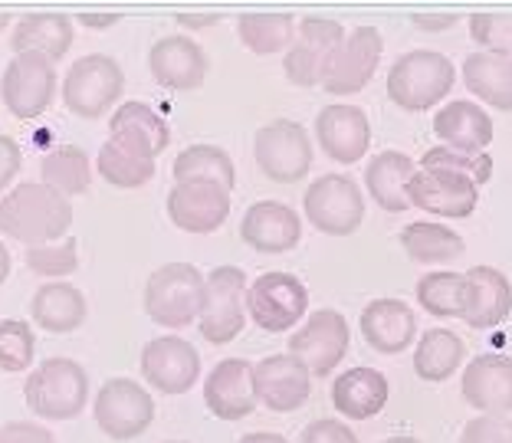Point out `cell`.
<instances>
[{
    "label": "cell",
    "mask_w": 512,
    "mask_h": 443,
    "mask_svg": "<svg viewBox=\"0 0 512 443\" xmlns=\"http://www.w3.org/2000/svg\"><path fill=\"white\" fill-rule=\"evenodd\" d=\"M73 227V204L37 181H23L0 197V233L30 247L60 243Z\"/></svg>",
    "instance_id": "obj_1"
},
{
    "label": "cell",
    "mask_w": 512,
    "mask_h": 443,
    "mask_svg": "<svg viewBox=\"0 0 512 443\" xmlns=\"http://www.w3.org/2000/svg\"><path fill=\"white\" fill-rule=\"evenodd\" d=\"M23 398L40 421H73L89 404V375L73 358H46L23 381Z\"/></svg>",
    "instance_id": "obj_2"
},
{
    "label": "cell",
    "mask_w": 512,
    "mask_h": 443,
    "mask_svg": "<svg viewBox=\"0 0 512 443\" xmlns=\"http://www.w3.org/2000/svg\"><path fill=\"white\" fill-rule=\"evenodd\" d=\"M457 83V66L437 50H411L388 69V99L404 112H427Z\"/></svg>",
    "instance_id": "obj_3"
},
{
    "label": "cell",
    "mask_w": 512,
    "mask_h": 443,
    "mask_svg": "<svg viewBox=\"0 0 512 443\" xmlns=\"http://www.w3.org/2000/svg\"><path fill=\"white\" fill-rule=\"evenodd\" d=\"M204 276L191 263H165L145 279V316L161 329H188L201 316Z\"/></svg>",
    "instance_id": "obj_4"
},
{
    "label": "cell",
    "mask_w": 512,
    "mask_h": 443,
    "mask_svg": "<svg viewBox=\"0 0 512 443\" xmlns=\"http://www.w3.org/2000/svg\"><path fill=\"white\" fill-rule=\"evenodd\" d=\"M125 89V73L119 60L106 53H89L66 69L63 79V106L79 119H102L119 106Z\"/></svg>",
    "instance_id": "obj_5"
},
{
    "label": "cell",
    "mask_w": 512,
    "mask_h": 443,
    "mask_svg": "<svg viewBox=\"0 0 512 443\" xmlns=\"http://www.w3.org/2000/svg\"><path fill=\"white\" fill-rule=\"evenodd\" d=\"M250 279L240 266H214L204 276V299L201 316H197V329L201 338L211 345H230L247 325V312H243V296H247Z\"/></svg>",
    "instance_id": "obj_6"
},
{
    "label": "cell",
    "mask_w": 512,
    "mask_h": 443,
    "mask_svg": "<svg viewBox=\"0 0 512 443\" xmlns=\"http://www.w3.org/2000/svg\"><path fill=\"white\" fill-rule=\"evenodd\" d=\"M342 43H345V27L339 20L316 17V14L302 17V23H296V37L283 56L286 79L299 89L322 86V79L329 73L335 53L342 50Z\"/></svg>",
    "instance_id": "obj_7"
},
{
    "label": "cell",
    "mask_w": 512,
    "mask_h": 443,
    "mask_svg": "<svg viewBox=\"0 0 512 443\" xmlns=\"http://www.w3.org/2000/svg\"><path fill=\"white\" fill-rule=\"evenodd\" d=\"M302 214L319 233L348 237L365 220V194L348 174H322L302 194Z\"/></svg>",
    "instance_id": "obj_8"
},
{
    "label": "cell",
    "mask_w": 512,
    "mask_h": 443,
    "mask_svg": "<svg viewBox=\"0 0 512 443\" xmlns=\"http://www.w3.org/2000/svg\"><path fill=\"white\" fill-rule=\"evenodd\" d=\"M253 161L276 184H296L312 168L309 132L293 119L266 122L253 135Z\"/></svg>",
    "instance_id": "obj_9"
},
{
    "label": "cell",
    "mask_w": 512,
    "mask_h": 443,
    "mask_svg": "<svg viewBox=\"0 0 512 443\" xmlns=\"http://www.w3.org/2000/svg\"><path fill=\"white\" fill-rule=\"evenodd\" d=\"M92 417L112 440H138L155 421V398L135 378H109L92 401Z\"/></svg>",
    "instance_id": "obj_10"
},
{
    "label": "cell",
    "mask_w": 512,
    "mask_h": 443,
    "mask_svg": "<svg viewBox=\"0 0 512 443\" xmlns=\"http://www.w3.org/2000/svg\"><path fill=\"white\" fill-rule=\"evenodd\" d=\"M309 309V289L293 273H263L247 286L243 312L263 332H286L302 322Z\"/></svg>",
    "instance_id": "obj_11"
},
{
    "label": "cell",
    "mask_w": 512,
    "mask_h": 443,
    "mask_svg": "<svg viewBox=\"0 0 512 443\" xmlns=\"http://www.w3.org/2000/svg\"><path fill=\"white\" fill-rule=\"evenodd\" d=\"M348 342H352V329L342 312L319 309L293 332L286 355H293L309 371V378H329V371L339 368L348 355Z\"/></svg>",
    "instance_id": "obj_12"
},
{
    "label": "cell",
    "mask_w": 512,
    "mask_h": 443,
    "mask_svg": "<svg viewBox=\"0 0 512 443\" xmlns=\"http://www.w3.org/2000/svg\"><path fill=\"white\" fill-rule=\"evenodd\" d=\"M56 63L37 53H20L7 63L4 76H0V99L10 109L14 119H40V115L53 106L56 96Z\"/></svg>",
    "instance_id": "obj_13"
},
{
    "label": "cell",
    "mask_w": 512,
    "mask_h": 443,
    "mask_svg": "<svg viewBox=\"0 0 512 443\" xmlns=\"http://www.w3.org/2000/svg\"><path fill=\"white\" fill-rule=\"evenodd\" d=\"M142 375L158 394L181 398L188 394L197 375H201V355L188 338L178 335H158L142 348Z\"/></svg>",
    "instance_id": "obj_14"
},
{
    "label": "cell",
    "mask_w": 512,
    "mask_h": 443,
    "mask_svg": "<svg viewBox=\"0 0 512 443\" xmlns=\"http://www.w3.org/2000/svg\"><path fill=\"white\" fill-rule=\"evenodd\" d=\"M230 191H224L214 181H184L174 184L168 194V217L171 224L194 233V237H204V233H217L227 224L230 217Z\"/></svg>",
    "instance_id": "obj_15"
},
{
    "label": "cell",
    "mask_w": 512,
    "mask_h": 443,
    "mask_svg": "<svg viewBox=\"0 0 512 443\" xmlns=\"http://www.w3.org/2000/svg\"><path fill=\"white\" fill-rule=\"evenodd\" d=\"M407 201L411 207H421L424 214L463 220L480 204V188L453 171H414L407 184Z\"/></svg>",
    "instance_id": "obj_16"
},
{
    "label": "cell",
    "mask_w": 512,
    "mask_h": 443,
    "mask_svg": "<svg viewBox=\"0 0 512 443\" xmlns=\"http://www.w3.org/2000/svg\"><path fill=\"white\" fill-rule=\"evenodd\" d=\"M148 69L158 86L174 92H191L204 86L211 60H207L204 46L197 40L184 37V33H171V37H161L148 50Z\"/></svg>",
    "instance_id": "obj_17"
},
{
    "label": "cell",
    "mask_w": 512,
    "mask_h": 443,
    "mask_svg": "<svg viewBox=\"0 0 512 443\" xmlns=\"http://www.w3.org/2000/svg\"><path fill=\"white\" fill-rule=\"evenodd\" d=\"M381 50H384V40H381V30L375 27H358L352 33H345V43H342V50L335 53L329 73L322 79V89L332 92V96L362 92L381 63Z\"/></svg>",
    "instance_id": "obj_18"
},
{
    "label": "cell",
    "mask_w": 512,
    "mask_h": 443,
    "mask_svg": "<svg viewBox=\"0 0 512 443\" xmlns=\"http://www.w3.org/2000/svg\"><path fill=\"white\" fill-rule=\"evenodd\" d=\"M312 394L309 371L293 355H270L253 365V398L276 414H293Z\"/></svg>",
    "instance_id": "obj_19"
},
{
    "label": "cell",
    "mask_w": 512,
    "mask_h": 443,
    "mask_svg": "<svg viewBox=\"0 0 512 443\" xmlns=\"http://www.w3.org/2000/svg\"><path fill=\"white\" fill-rule=\"evenodd\" d=\"M512 312V283L496 266H473L463 273L460 319L470 329H496Z\"/></svg>",
    "instance_id": "obj_20"
},
{
    "label": "cell",
    "mask_w": 512,
    "mask_h": 443,
    "mask_svg": "<svg viewBox=\"0 0 512 443\" xmlns=\"http://www.w3.org/2000/svg\"><path fill=\"white\" fill-rule=\"evenodd\" d=\"M204 404L217 421H243L253 414V365L247 358H224L207 371L204 378Z\"/></svg>",
    "instance_id": "obj_21"
},
{
    "label": "cell",
    "mask_w": 512,
    "mask_h": 443,
    "mask_svg": "<svg viewBox=\"0 0 512 443\" xmlns=\"http://www.w3.org/2000/svg\"><path fill=\"white\" fill-rule=\"evenodd\" d=\"M240 240L256 253H289L302 240V217L289 204L256 201L240 220Z\"/></svg>",
    "instance_id": "obj_22"
},
{
    "label": "cell",
    "mask_w": 512,
    "mask_h": 443,
    "mask_svg": "<svg viewBox=\"0 0 512 443\" xmlns=\"http://www.w3.org/2000/svg\"><path fill=\"white\" fill-rule=\"evenodd\" d=\"M460 394L480 414L506 417L512 411V358L476 355L460 375Z\"/></svg>",
    "instance_id": "obj_23"
},
{
    "label": "cell",
    "mask_w": 512,
    "mask_h": 443,
    "mask_svg": "<svg viewBox=\"0 0 512 443\" xmlns=\"http://www.w3.org/2000/svg\"><path fill=\"white\" fill-rule=\"evenodd\" d=\"M316 138L322 151L339 165H355L368 155L371 145V125L368 115L355 106H325L316 115Z\"/></svg>",
    "instance_id": "obj_24"
},
{
    "label": "cell",
    "mask_w": 512,
    "mask_h": 443,
    "mask_svg": "<svg viewBox=\"0 0 512 443\" xmlns=\"http://www.w3.org/2000/svg\"><path fill=\"white\" fill-rule=\"evenodd\" d=\"M109 132L115 145H122L151 161L171 145V125L165 122V115L138 99L119 102V109H112Z\"/></svg>",
    "instance_id": "obj_25"
},
{
    "label": "cell",
    "mask_w": 512,
    "mask_h": 443,
    "mask_svg": "<svg viewBox=\"0 0 512 443\" xmlns=\"http://www.w3.org/2000/svg\"><path fill=\"white\" fill-rule=\"evenodd\" d=\"M358 325H362L365 342L381 355H401L417 335V319H414L411 306L394 296L371 299L362 309Z\"/></svg>",
    "instance_id": "obj_26"
},
{
    "label": "cell",
    "mask_w": 512,
    "mask_h": 443,
    "mask_svg": "<svg viewBox=\"0 0 512 443\" xmlns=\"http://www.w3.org/2000/svg\"><path fill=\"white\" fill-rule=\"evenodd\" d=\"M434 135L444 142V148L463 151V155H483L493 142V119L476 102L457 99L447 102L444 109H437Z\"/></svg>",
    "instance_id": "obj_27"
},
{
    "label": "cell",
    "mask_w": 512,
    "mask_h": 443,
    "mask_svg": "<svg viewBox=\"0 0 512 443\" xmlns=\"http://www.w3.org/2000/svg\"><path fill=\"white\" fill-rule=\"evenodd\" d=\"M73 40H76L73 17L56 14V10H46V14H23L14 23L10 50H14L17 56L20 53H37V56H46L50 63H56L69 53Z\"/></svg>",
    "instance_id": "obj_28"
},
{
    "label": "cell",
    "mask_w": 512,
    "mask_h": 443,
    "mask_svg": "<svg viewBox=\"0 0 512 443\" xmlns=\"http://www.w3.org/2000/svg\"><path fill=\"white\" fill-rule=\"evenodd\" d=\"M388 378L378 368H352L332 381V404L348 421H371L388 404Z\"/></svg>",
    "instance_id": "obj_29"
},
{
    "label": "cell",
    "mask_w": 512,
    "mask_h": 443,
    "mask_svg": "<svg viewBox=\"0 0 512 443\" xmlns=\"http://www.w3.org/2000/svg\"><path fill=\"white\" fill-rule=\"evenodd\" d=\"M414 161L404 151H381L365 165V188L375 197V204L388 214H404L411 201H407V184L414 178Z\"/></svg>",
    "instance_id": "obj_30"
},
{
    "label": "cell",
    "mask_w": 512,
    "mask_h": 443,
    "mask_svg": "<svg viewBox=\"0 0 512 443\" xmlns=\"http://www.w3.org/2000/svg\"><path fill=\"white\" fill-rule=\"evenodd\" d=\"M89 316V302L83 289L69 283H46L30 299V319L40 325L43 332L66 335L76 332Z\"/></svg>",
    "instance_id": "obj_31"
},
{
    "label": "cell",
    "mask_w": 512,
    "mask_h": 443,
    "mask_svg": "<svg viewBox=\"0 0 512 443\" xmlns=\"http://www.w3.org/2000/svg\"><path fill=\"white\" fill-rule=\"evenodd\" d=\"M463 86L490 109L512 112V56L470 53L463 60Z\"/></svg>",
    "instance_id": "obj_32"
},
{
    "label": "cell",
    "mask_w": 512,
    "mask_h": 443,
    "mask_svg": "<svg viewBox=\"0 0 512 443\" xmlns=\"http://www.w3.org/2000/svg\"><path fill=\"white\" fill-rule=\"evenodd\" d=\"M463 358H467V345L460 342V335L450 329H430L414 348V375L427 384H440L457 375Z\"/></svg>",
    "instance_id": "obj_33"
},
{
    "label": "cell",
    "mask_w": 512,
    "mask_h": 443,
    "mask_svg": "<svg viewBox=\"0 0 512 443\" xmlns=\"http://www.w3.org/2000/svg\"><path fill=\"white\" fill-rule=\"evenodd\" d=\"M43 184L63 194L66 201L76 194H86L92 184V158L79 145H56L40 161Z\"/></svg>",
    "instance_id": "obj_34"
},
{
    "label": "cell",
    "mask_w": 512,
    "mask_h": 443,
    "mask_svg": "<svg viewBox=\"0 0 512 443\" xmlns=\"http://www.w3.org/2000/svg\"><path fill=\"white\" fill-rule=\"evenodd\" d=\"M401 247L414 263H450L467 250L457 230L434 220H414L401 230Z\"/></svg>",
    "instance_id": "obj_35"
},
{
    "label": "cell",
    "mask_w": 512,
    "mask_h": 443,
    "mask_svg": "<svg viewBox=\"0 0 512 443\" xmlns=\"http://www.w3.org/2000/svg\"><path fill=\"white\" fill-rule=\"evenodd\" d=\"M174 181L184 184V181H214L220 184L224 191H234L237 184V168H234V158L227 155L224 148L217 145H191L184 148L171 165Z\"/></svg>",
    "instance_id": "obj_36"
},
{
    "label": "cell",
    "mask_w": 512,
    "mask_h": 443,
    "mask_svg": "<svg viewBox=\"0 0 512 443\" xmlns=\"http://www.w3.org/2000/svg\"><path fill=\"white\" fill-rule=\"evenodd\" d=\"M237 37L253 56H276L289 50V43H293L296 17L293 14H240Z\"/></svg>",
    "instance_id": "obj_37"
},
{
    "label": "cell",
    "mask_w": 512,
    "mask_h": 443,
    "mask_svg": "<svg viewBox=\"0 0 512 443\" xmlns=\"http://www.w3.org/2000/svg\"><path fill=\"white\" fill-rule=\"evenodd\" d=\"M96 171L102 174V181L112 184V188L135 191V188H145V184L155 178L158 165L151 158H142V155H135V151L115 145L109 138L96 155Z\"/></svg>",
    "instance_id": "obj_38"
},
{
    "label": "cell",
    "mask_w": 512,
    "mask_h": 443,
    "mask_svg": "<svg viewBox=\"0 0 512 443\" xmlns=\"http://www.w3.org/2000/svg\"><path fill=\"white\" fill-rule=\"evenodd\" d=\"M417 302L421 309L437 319H453L460 316V296H463V273L450 270H434L417 279Z\"/></svg>",
    "instance_id": "obj_39"
},
{
    "label": "cell",
    "mask_w": 512,
    "mask_h": 443,
    "mask_svg": "<svg viewBox=\"0 0 512 443\" xmlns=\"http://www.w3.org/2000/svg\"><path fill=\"white\" fill-rule=\"evenodd\" d=\"M37 358V335L23 319H0V371H30Z\"/></svg>",
    "instance_id": "obj_40"
},
{
    "label": "cell",
    "mask_w": 512,
    "mask_h": 443,
    "mask_svg": "<svg viewBox=\"0 0 512 443\" xmlns=\"http://www.w3.org/2000/svg\"><path fill=\"white\" fill-rule=\"evenodd\" d=\"M421 171H453V174H463L470 178L476 188L486 184L493 178V158L486 155H463V151H453V148H427L421 155Z\"/></svg>",
    "instance_id": "obj_41"
},
{
    "label": "cell",
    "mask_w": 512,
    "mask_h": 443,
    "mask_svg": "<svg viewBox=\"0 0 512 443\" xmlns=\"http://www.w3.org/2000/svg\"><path fill=\"white\" fill-rule=\"evenodd\" d=\"M27 266L37 276H50L60 283V276H69L79 270V247L76 240H60L46 243V247H30L27 250Z\"/></svg>",
    "instance_id": "obj_42"
},
{
    "label": "cell",
    "mask_w": 512,
    "mask_h": 443,
    "mask_svg": "<svg viewBox=\"0 0 512 443\" xmlns=\"http://www.w3.org/2000/svg\"><path fill=\"white\" fill-rule=\"evenodd\" d=\"M470 37L480 53L512 56V14H470Z\"/></svg>",
    "instance_id": "obj_43"
},
{
    "label": "cell",
    "mask_w": 512,
    "mask_h": 443,
    "mask_svg": "<svg viewBox=\"0 0 512 443\" xmlns=\"http://www.w3.org/2000/svg\"><path fill=\"white\" fill-rule=\"evenodd\" d=\"M460 443H512V421L496 414H480L463 424Z\"/></svg>",
    "instance_id": "obj_44"
},
{
    "label": "cell",
    "mask_w": 512,
    "mask_h": 443,
    "mask_svg": "<svg viewBox=\"0 0 512 443\" xmlns=\"http://www.w3.org/2000/svg\"><path fill=\"white\" fill-rule=\"evenodd\" d=\"M299 443H358L355 430L342 424V421H312L306 424V430H302Z\"/></svg>",
    "instance_id": "obj_45"
},
{
    "label": "cell",
    "mask_w": 512,
    "mask_h": 443,
    "mask_svg": "<svg viewBox=\"0 0 512 443\" xmlns=\"http://www.w3.org/2000/svg\"><path fill=\"white\" fill-rule=\"evenodd\" d=\"M0 443H56V437L43 424L10 421V424H0Z\"/></svg>",
    "instance_id": "obj_46"
},
{
    "label": "cell",
    "mask_w": 512,
    "mask_h": 443,
    "mask_svg": "<svg viewBox=\"0 0 512 443\" xmlns=\"http://www.w3.org/2000/svg\"><path fill=\"white\" fill-rule=\"evenodd\" d=\"M23 168V151L10 135H0V191H7Z\"/></svg>",
    "instance_id": "obj_47"
},
{
    "label": "cell",
    "mask_w": 512,
    "mask_h": 443,
    "mask_svg": "<svg viewBox=\"0 0 512 443\" xmlns=\"http://www.w3.org/2000/svg\"><path fill=\"white\" fill-rule=\"evenodd\" d=\"M411 23L424 33H444L450 27H457L460 14H411Z\"/></svg>",
    "instance_id": "obj_48"
},
{
    "label": "cell",
    "mask_w": 512,
    "mask_h": 443,
    "mask_svg": "<svg viewBox=\"0 0 512 443\" xmlns=\"http://www.w3.org/2000/svg\"><path fill=\"white\" fill-rule=\"evenodd\" d=\"M178 23L188 30H207V27H217L220 14H178Z\"/></svg>",
    "instance_id": "obj_49"
},
{
    "label": "cell",
    "mask_w": 512,
    "mask_h": 443,
    "mask_svg": "<svg viewBox=\"0 0 512 443\" xmlns=\"http://www.w3.org/2000/svg\"><path fill=\"white\" fill-rule=\"evenodd\" d=\"M76 20L83 23V27H89V30H109V27L119 23V14H79Z\"/></svg>",
    "instance_id": "obj_50"
},
{
    "label": "cell",
    "mask_w": 512,
    "mask_h": 443,
    "mask_svg": "<svg viewBox=\"0 0 512 443\" xmlns=\"http://www.w3.org/2000/svg\"><path fill=\"white\" fill-rule=\"evenodd\" d=\"M240 443H289L283 434H273V430H253V434L240 437Z\"/></svg>",
    "instance_id": "obj_51"
},
{
    "label": "cell",
    "mask_w": 512,
    "mask_h": 443,
    "mask_svg": "<svg viewBox=\"0 0 512 443\" xmlns=\"http://www.w3.org/2000/svg\"><path fill=\"white\" fill-rule=\"evenodd\" d=\"M7 276H10V250H7V243L0 240V286L7 283Z\"/></svg>",
    "instance_id": "obj_52"
},
{
    "label": "cell",
    "mask_w": 512,
    "mask_h": 443,
    "mask_svg": "<svg viewBox=\"0 0 512 443\" xmlns=\"http://www.w3.org/2000/svg\"><path fill=\"white\" fill-rule=\"evenodd\" d=\"M381 443H421L417 437H388V440H381Z\"/></svg>",
    "instance_id": "obj_53"
},
{
    "label": "cell",
    "mask_w": 512,
    "mask_h": 443,
    "mask_svg": "<svg viewBox=\"0 0 512 443\" xmlns=\"http://www.w3.org/2000/svg\"><path fill=\"white\" fill-rule=\"evenodd\" d=\"M7 23H10V14H0V30H4Z\"/></svg>",
    "instance_id": "obj_54"
},
{
    "label": "cell",
    "mask_w": 512,
    "mask_h": 443,
    "mask_svg": "<svg viewBox=\"0 0 512 443\" xmlns=\"http://www.w3.org/2000/svg\"><path fill=\"white\" fill-rule=\"evenodd\" d=\"M165 443H188V440H165Z\"/></svg>",
    "instance_id": "obj_55"
}]
</instances>
